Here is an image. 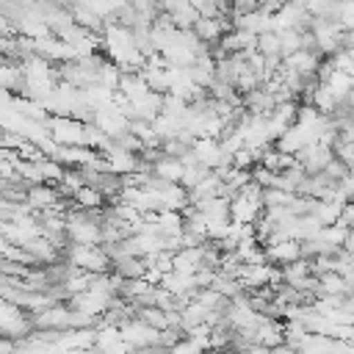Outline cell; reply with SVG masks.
Returning <instances> with one entry per match:
<instances>
[{"label": "cell", "mask_w": 354, "mask_h": 354, "mask_svg": "<svg viewBox=\"0 0 354 354\" xmlns=\"http://www.w3.org/2000/svg\"><path fill=\"white\" fill-rule=\"evenodd\" d=\"M30 199H33V205L47 207V205L55 202V191H50V188H33V191H30Z\"/></svg>", "instance_id": "6da1fadb"}]
</instances>
